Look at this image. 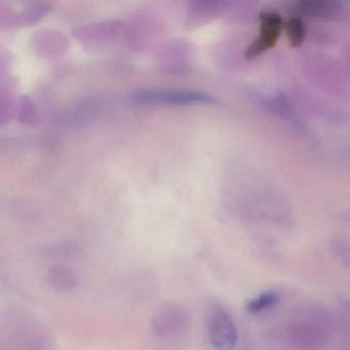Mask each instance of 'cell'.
Returning <instances> with one entry per match:
<instances>
[{
  "instance_id": "1",
  "label": "cell",
  "mask_w": 350,
  "mask_h": 350,
  "mask_svg": "<svg viewBox=\"0 0 350 350\" xmlns=\"http://www.w3.org/2000/svg\"><path fill=\"white\" fill-rule=\"evenodd\" d=\"M211 343L218 350H233L239 340L232 317L222 308H215L208 321Z\"/></svg>"
},
{
  "instance_id": "2",
  "label": "cell",
  "mask_w": 350,
  "mask_h": 350,
  "mask_svg": "<svg viewBox=\"0 0 350 350\" xmlns=\"http://www.w3.org/2000/svg\"><path fill=\"white\" fill-rule=\"evenodd\" d=\"M261 34L259 38L247 48L245 57L254 59L273 48L280 38L282 29V21L276 14H265L261 17Z\"/></svg>"
},
{
  "instance_id": "3",
  "label": "cell",
  "mask_w": 350,
  "mask_h": 350,
  "mask_svg": "<svg viewBox=\"0 0 350 350\" xmlns=\"http://www.w3.org/2000/svg\"><path fill=\"white\" fill-rule=\"evenodd\" d=\"M140 102H159L167 104L213 103L215 100L210 96L187 92H145L136 96Z\"/></svg>"
},
{
  "instance_id": "4",
  "label": "cell",
  "mask_w": 350,
  "mask_h": 350,
  "mask_svg": "<svg viewBox=\"0 0 350 350\" xmlns=\"http://www.w3.org/2000/svg\"><path fill=\"white\" fill-rule=\"evenodd\" d=\"M280 296L275 291H269V292L263 293L260 296L252 299L247 304V310L250 313H259L270 307L274 306L280 301Z\"/></svg>"
},
{
  "instance_id": "5",
  "label": "cell",
  "mask_w": 350,
  "mask_h": 350,
  "mask_svg": "<svg viewBox=\"0 0 350 350\" xmlns=\"http://www.w3.org/2000/svg\"><path fill=\"white\" fill-rule=\"evenodd\" d=\"M305 27L302 20L299 18H293L288 20L286 23V34H288V40H290L291 46H299L304 42L305 38Z\"/></svg>"
}]
</instances>
